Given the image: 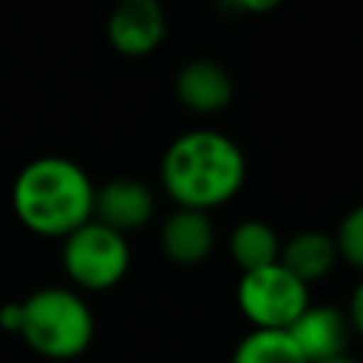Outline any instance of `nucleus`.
<instances>
[{"label": "nucleus", "mask_w": 363, "mask_h": 363, "mask_svg": "<svg viewBox=\"0 0 363 363\" xmlns=\"http://www.w3.org/2000/svg\"><path fill=\"white\" fill-rule=\"evenodd\" d=\"M318 363H354V360L346 357V354H337V357H326V360H318Z\"/></svg>", "instance_id": "f3484780"}, {"label": "nucleus", "mask_w": 363, "mask_h": 363, "mask_svg": "<svg viewBox=\"0 0 363 363\" xmlns=\"http://www.w3.org/2000/svg\"><path fill=\"white\" fill-rule=\"evenodd\" d=\"M156 201L147 184L136 179H111L102 187H94V221L116 230L133 233L153 218Z\"/></svg>", "instance_id": "6e6552de"}, {"label": "nucleus", "mask_w": 363, "mask_h": 363, "mask_svg": "<svg viewBox=\"0 0 363 363\" xmlns=\"http://www.w3.org/2000/svg\"><path fill=\"white\" fill-rule=\"evenodd\" d=\"M20 224L45 238H65L94 216V182L65 156L31 159L11 184Z\"/></svg>", "instance_id": "f03ea898"}, {"label": "nucleus", "mask_w": 363, "mask_h": 363, "mask_svg": "<svg viewBox=\"0 0 363 363\" xmlns=\"http://www.w3.org/2000/svg\"><path fill=\"white\" fill-rule=\"evenodd\" d=\"M62 267L77 289H113L130 267L128 238L91 218L62 238Z\"/></svg>", "instance_id": "20e7f679"}, {"label": "nucleus", "mask_w": 363, "mask_h": 363, "mask_svg": "<svg viewBox=\"0 0 363 363\" xmlns=\"http://www.w3.org/2000/svg\"><path fill=\"white\" fill-rule=\"evenodd\" d=\"M105 31L122 57H145L159 48L167 34L164 9L159 0H119L108 14Z\"/></svg>", "instance_id": "423d86ee"}, {"label": "nucleus", "mask_w": 363, "mask_h": 363, "mask_svg": "<svg viewBox=\"0 0 363 363\" xmlns=\"http://www.w3.org/2000/svg\"><path fill=\"white\" fill-rule=\"evenodd\" d=\"M0 329L48 360H74L94 340V312L77 289L43 286L0 306Z\"/></svg>", "instance_id": "7ed1b4c3"}, {"label": "nucleus", "mask_w": 363, "mask_h": 363, "mask_svg": "<svg viewBox=\"0 0 363 363\" xmlns=\"http://www.w3.org/2000/svg\"><path fill=\"white\" fill-rule=\"evenodd\" d=\"M349 326L357 332V335H363V281L354 286V292H352V301H349Z\"/></svg>", "instance_id": "2eb2a0df"}, {"label": "nucleus", "mask_w": 363, "mask_h": 363, "mask_svg": "<svg viewBox=\"0 0 363 363\" xmlns=\"http://www.w3.org/2000/svg\"><path fill=\"white\" fill-rule=\"evenodd\" d=\"M233 363H309L286 329H252L233 352Z\"/></svg>", "instance_id": "ddd939ff"}, {"label": "nucleus", "mask_w": 363, "mask_h": 363, "mask_svg": "<svg viewBox=\"0 0 363 363\" xmlns=\"http://www.w3.org/2000/svg\"><path fill=\"white\" fill-rule=\"evenodd\" d=\"M278 250H281L278 233L267 221L247 218L230 233V255L241 267V272L275 264L278 261Z\"/></svg>", "instance_id": "f8f14e48"}, {"label": "nucleus", "mask_w": 363, "mask_h": 363, "mask_svg": "<svg viewBox=\"0 0 363 363\" xmlns=\"http://www.w3.org/2000/svg\"><path fill=\"white\" fill-rule=\"evenodd\" d=\"M176 99L193 113H218L233 102V77L213 60H190L173 79Z\"/></svg>", "instance_id": "1a4fd4ad"}, {"label": "nucleus", "mask_w": 363, "mask_h": 363, "mask_svg": "<svg viewBox=\"0 0 363 363\" xmlns=\"http://www.w3.org/2000/svg\"><path fill=\"white\" fill-rule=\"evenodd\" d=\"M332 238L337 247V258H343L354 269H363V204L352 207L343 216V221L337 224V233Z\"/></svg>", "instance_id": "4468645a"}, {"label": "nucleus", "mask_w": 363, "mask_h": 363, "mask_svg": "<svg viewBox=\"0 0 363 363\" xmlns=\"http://www.w3.org/2000/svg\"><path fill=\"white\" fill-rule=\"evenodd\" d=\"M238 11H250V14H267L272 9L281 6V0H230Z\"/></svg>", "instance_id": "dca6fc26"}, {"label": "nucleus", "mask_w": 363, "mask_h": 363, "mask_svg": "<svg viewBox=\"0 0 363 363\" xmlns=\"http://www.w3.org/2000/svg\"><path fill=\"white\" fill-rule=\"evenodd\" d=\"M286 332L295 340V346L301 349V354L309 363H318L326 357L346 354L352 326H349V318L340 309H335L332 303H309L286 326Z\"/></svg>", "instance_id": "0eeeda50"}, {"label": "nucleus", "mask_w": 363, "mask_h": 363, "mask_svg": "<svg viewBox=\"0 0 363 363\" xmlns=\"http://www.w3.org/2000/svg\"><path fill=\"white\" fill-rule=\"evenodd\" d=\"M235 301L255 329H286L309 306V289L275 261L269 267L241 272Z\"/></svg>", "instance_id": "39448f33"}, {"label": "nucleus", "mask_w": 363, "mask_h": 363, "mask_svg": "<svg viewBox=\"0 0 363 363\" xmlns=\"http://www.w3.org/2000/svg\"><path fill=\"white\" fill-rule=\"evenodd\" d=\"M159 244H162V252L167 255V261H173L179 267H196L213 252L216 230H213V221L207 213L176 207L162 224Z\"/></svg>", "instance_id": "9d476101"}, {"label": "nucleus", "mask_w": 363, "mask_h": 363, "mask_svg": "<svg viewBox=\"0 0 363 363\" xmlns=\"http://www.w3.org/2000/svg\"><path fill=\"white\" fill-rule=\"evenodd\" d=\"M159 176L176 207L210 213L235 199L247 179V159L230 136L218 130H190L167 145Z\"/></svg>", "instance_id": "f257e3e1"}, {"label": "nucleus", "mask_w": 363, "mask_h": 363, "mask_svg": "<svg viewBox=\"0 0 363 363\" xmlns=\"http://www.w3.org/2000/svg\"><path fill=\"white\" fill-rule=\"evenodd\" d=\"M337 261L335 238L323 230H301L289 235L278 250V264L286 267L298 281L306 286L312 281H320Z\"/></svg>", "instance_id": "9b49d317"}]
</instances>
